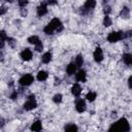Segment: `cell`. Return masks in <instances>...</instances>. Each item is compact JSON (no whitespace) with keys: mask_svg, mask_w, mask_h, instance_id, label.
<instances>
[{"mask_svg":"<svg viewBox=\"0 0 132 132\" xmlns=\"http://www.w3.org/2000/svg\"><path fill=\"white\" fill-rule=\"evenodd\" d=\"M130 35H131L130 31H129V32H123V31H118V32H116V31H113V32H110V33L108 34L107 40H108L109 42L113 43V42H118V41H120V40H122V39H124V38H126V37H129Z\"/></svg>","mask_w":132,"mask_h":132,"instance_id":"cell-1","label":"cell"},{"mask_svg":"<svg viewBox=\"0 0 132 132\" xmlns=\"http://www.w3.org/2000/svg\"><path fill=\"white\" fill-rule=\"evenodd\" d=\"M112 127H116V128H120L121 130H124V132H129L130 131V125H129V122L127 121V119L123 118L121 120H119L117 123H114L110 128Z\"/></svg>","mask_w":132,"mask_h":132,"instance_id":"cell-2","label":"cell"},{"mask_svg":"<svg viewBox=\"0 0 132 132\" xmlns=\"http://www.w3.org/2000/svg\"><path fill=\"white\" fill-rule=\"evenodd\" d=\"M37 107V102L35 100V96L34 95H30L28 97V100L24 103V109L26 110H32L34 108Z\"/></svg>","mask_w":132,"mask_h":132,"instance_id":"cell-3","label":"cell"},{"mask_svg":"<svg viewBox=\"0 0 132 132\" xmlns=\"http://www.w3.org/2000/svg\"><path fill=\"white\" fill-rule=\"evenodd\" d=\"M96 6V0H86L84 6L81 7V12L82 13H88L91 10H93Z\"/></svg>","mask_w":132,"mask_h":132,"instance_id":"cell-4","label":"cell"},{"mask_svg":"<svg viewBox=\"0 0 132 132\" xmlns=\"http://www.w3.org/2000/svg\"><path fill=\"white\" fill-rule=\"evenodd\" d=\"M33 81H34V77H33V75H31V74H25V75H23V76L19 79L20 85L23 86V87H28V86H30Z\"/></svg>","mask_w":132,"mask_h":132,"instance_id":"cell-5","label":"cell"},{"mask_svg":"<svg viewBox=\"0 0 132 132\" xmlns=\"http://www.w3.org/2000/svg\"><path fill=\"white\" fill-rule=\"evenodd\" d=\"M48 25L55 30V31H57V32H61L62 30H63V25H62V22L58 19V18H54L50 23H48Z\"/></svg>","mask_w":132,"mask_h":132,"instance_id":"cell-6","label":"cell"},{"mask_svg":"<svg viewBox=\"0 0 132 132\" xmlns=\"http://www.w3.org/2000/svg\"><path fill=\"white\" fill-rule=\"evenodd\" d=\"M86 107H87V105H86V101L84 99H80V98L76 99V101H75V109H76L77 112H80V113L84 112L86 110Z\"/></svg>","mask_w":132,"mask_h":132,"instance_id":"cell-7","label":"cell"},{"mask_svg":"<svg viewBox=\"0 0 132 132\" xmlns=\"http://www.w3.org/2000/svg\"><path fill=\"white\" fill-rule=\"evenodd\" d=\"M32 56H33V54H32L30 48H25L20 54V57L23 61H30L32 59Z\"/></svg>","mask_w":132,"mask_h":132,"instance_id":"cell-8","label":"cell"},{"mask_svg":"<svg viewBox=\"0 0 132 132\" xmlns=\"http://www.w3.org/2000/svg\"><path fill=\"white\" fill-rule=\"evenodd\" d=\"M93 57H94V60L97 62V63H100L102 62L104 56H103V52L101 50V47H96L95 51H94V54H93Z\"/></svg>","mask_w":132,"mask_h":132,"instance_id":"cell-9","label":"cell"},{"mask_svg":"<svg viewBox=\"0 0 132 132\" xmlns=\"http://www.w3.org/2000/svg\"><path fill=\"white\" fill-rule=\"evenodd\" d=\"M46 13H47V4H46V2H42L37 7V15L38 16H42V15H44Z\"/></svg>","mask_w":132,"mask_h":132,"instance_id":"cell-10","label":"cell"},{"mask_svg":"<svg viewBox=\"0 0 132 132\" xmlns=\"http://www.w3.org/2000/svg\"><path fill=\"white\" fill-rule=\"evenodd\" d=\"M71 93H72L73 96L78 97V96L81 94V87H80V85L77 84V82L73 84L72 87H71Z\"/></svg>","mask_w":132,"mask_h":132,"instance_id":"cell-11","label":"cell"},{"mask_svg":"<svg viewBox=\"0 0 132 132\" xmlns=\"http://www.w3.org/2000/svg\"><path fill=\"white\" fill-rule=\"evenodd\" d=\"M75 79L77 81H80V82H85L87 80V73L85 70H79L76 72L75 74Z\"/></svg>","mask_w":132,"mask_h":132,"instance_id":"cell-12","label":"cell"},{"mask_svg":"<svg viewBox=\"0 0 132 132\" xmlns=\"http://www.w3.org/2000/svg\"><path fill=\"white\" fill-rule=\"evenodd\" d=\"M52 58H53L52 53L46 52V53H44V54L42 55V57H41V62L44 63V64H47V63H50V62L52 61Z\"/></svg>","mask_w":132,"mask_h":132,"instance_id":"cell-13","label":"cell"},{"mask_svg":"<svg viewBox=\"0 0 132 132\" xmlns=\"http://www.w3.org/2000/svg\"><path fill=\"white\" fill-rule=\"evenodd\" d=\"M66 72H67L68 75H73L76 72V65L74 63L68 64V66L66 67Z\"/></svg>","mask_w":132,"mask_h":132,"instance_id":"cell-14","label":"cell"},{"mask_svg":"<svg viewBox=\"0 0 132 132\" xmlns=\"http://www.w3.org/2000/svg\"><path fill=\"white\" fill-rule=\"evenodd\" d=\"M47 77H48V74L44 70H40L37 73V80H39V81H44L47 79Z\"/></svg>","mask_w":132,"mask_h":132,"instance_id":"cell-15","label":"cell"},{"mask_svg":"<svg viewBox=\"0 0 132 132\" xmlns=\"http://www.w3.org/2000/svg\"><path fill=\"white\" fill-rule=\"evenodd\" d=\"M32 131H36V132H38V131H40L41 129H42V123H41V121H35L32 125H31V128H30Z\"/></svg>","mask_w":132,"mask_h":132,"instance_id":"cell-16","label":"cell"},{"mask_svg":"<svg viewBox=\"0 0 132 132\" xmlns=\"http://www.w3.org/2000/svg\"><path fill=\"white\" fill-rule=\"evenodd\" d=\"M122 60H123V62L126 64V65H128V66H130L131 64H132V56H131V54H124L123 56H122Z\"/></svg>","mask_w":132,"mask_h":132,"instance_id":"cell-17","label":"cell"},{"mask_svg":"<svg viewBox=\"0 0 132 132\" xmlns=\"http://www.w3.org/2000/svg\"><path fill=\"white\" fill-rule=\"evenodd\" d=\"M120 15H121V18H123V19H129V16H130V9H129V7L124 6V7L122 8L121 12H120Z\"/></svg>","mask_w":132,"mask_h":132,"instance_id":"cell-18","label":"cell"},{"mask_svg":"<svg viewBox=\"0 0 132 132\" xmlns=\"http://www.w3.org/2000/svg\"><path fill=\"white\" fill-rule=\"evenodd\" d=\"M96 97H97V94H96L95 92H93V91L88 92L87 95H86V99H87L88 101H90V102H93V101L96 99Z\"/></svg>","mask_w":132,"mask_h":132,"instance_id":"cell-19","label":"cell"},{"mask_svg":"<svg viewBox=\"0 0 132 132\" xmlns=\"http://www.w3.org/2000/svg\"><path fill=\"white\" fill-rule=\"evenodd\" d=\"M74 64L76 65V67H81L82 64H84V58L81 55H77L75 57V60H74Z\"/></svg>","mask_w":132,"mask_h":132,"instance_id":"cell-20","label":"cell"},{"mask_svg":"<svg viewBox=\"0 0 132 132\" xmlns=\"http://www.w3.org/2000/svg\"><path fill=\"white\" fill-rule=\"evenodd\" d=\"M43 32H44L46 35H53V34H54V32H55V30H54V29H53V28L47 24V25L43 28Z\"/></svg>","mask_w":132,"mask_h":132,"instance_id":"cell-21","label":"cell"},{"mask_svg":"<svg viewBox=\"0 0 132 132\" xmlns=\"http://www.w3.org/2000/svg\"><path fill=\"white\" fill-rule=\"evenodd\" d=\"M39 40H40V39H39V37H38V36H36V35H32V36H30V37L28 38V42H29V43H31V44H36Z\"/></svg>","mask_w":132,"mask_h":132,"instance_id":"cell-22","label":"cell"},{"mask_svg":"<svg viewBox=\"0 0 132 132\" xmlns=\"http://www.w3.org/2000/svg\"><path fill=\"white\" fill-rule=\"evenodd\" d=\"M111 24H112V21H111L110 16L105 15L104 19H103V26H104V27H109Z\"/></svg>","mask_w":132,"mask_h":132,"instance_id":"cell-23","label":"cell"},{"mask_svg":"<svg viewBox=\"0 0 132 132\" xmlns=\"http://www.w3.org/2000/svg\"><path fill=\"white\" fill-rule=\"evenodd\" d=\"M64 129H65L66 131H76V130H77V127H76V125H74V124H68V125L65 126Z\"/></svg>","mask_w":132,"mask_h":132,"instance_id":"cell-24","label":"cell"},{"mask_svg":"<svg viewBox=\"0 0 132 132\" xmlns=\"http://www.w3.org/2000/svg\"><path fill=\"white\" fill-rule=\"evenodd\" d=\"M6 41L8 42V45H9L10 47H14V46H15V44H16L15 39H14V38H12V37H7Z\"/></svg>","mask_w":132,"mask_h":132,"instance_id":"cell-25","label":"cell"},{"mask_svg":"<svg viewBox=\"0 0 132 132\" xmlns=\"http://www.w3.org/2000/svg\"><path fill=\"white\" fill-rule=\"evenodd\" d=\"M62 99H63V97H62L61 94H56V95L53 97V101H54L55 103H61V102H62Z\"/></svg>","mask_w":132,"mask_h":132,"instance_id":"cell-26","label":"cell"},{"mask_svg":"<svg viewBox=\"0 0 132 132\" xmlns=\"http://www.w3.org/2000/svg\"><path fill=\"white\" fill-rule=\"evenodd\" d=\"M34 46H35V51L36 52H42V50H43V44H42V42L40 40L36 44H34Z\"/></svg>","mask_w":132,"mask_h":132,"instance_id":"cell-27","label":"cell"},{"mask_svg":"<svg viewBox=\"0 0 132 132\" xmlns=\"http://www.w3.org/2000/svg\"><path fill=\"white\" fill-rule=\"evenodd\" d=\"M18 4H19L20 7L25 8L27 6V4H28V0H18Z\"/></svg>","mask_w":132,"mask_h":132,"instance_id":"cell-28","label":"cell"},{"mask_svg":"<svg viewBox=\"0 0 132 132\" xmlns=\"http://www.w3.org/2000/svg\"><path fill=\"white\" fill-rule=\"evenodd\" d=\"M110 11H111V7L109 5H105L103 8V12L105 13V15H108L110 13Z\"/></svg>","mask_w":132,"mask_h":132,"instance_id":"cell-29","label":"cell"},{"mask_svg":"<svg viewBox=\"0 0 132 132\" xmlns=\"http://www.w3.org/2000/svg\"><path fill=\"white\" fill-rule=\"evenodd\" d=\"M0 38L3 39V40H6L7 39V34L4 30H0Z\"/></svg>","mask_w":132,"mask_h":132,"instance_id":"cell-30","label":"cell"},{"mask_svg":"<svg viewBox=\"0 0 132 132\" xmlns=\"http://www.w3.org/2000/svg\"><path fill=\"white\" fill-rule=\"evenodd\" d=\"M16 97H18V92H16V91H12V92L10 93V95H9V98L12 99V100H15Z\"/></svg>","mask_w":132,"mask_h":132,"instance_id":"cell-31","label":"cell"},{"mask_svg":"<svg viewBox=\"0 0 132 132\" xmlns=\"http://www.w3.org/2000/svg\"><path fill=\"white\" fill-rule=\"evenodd\" d=\"M6 12H7V8H6L5 6H1V7H0V15L5 14Z\"/></svg>","mask_w":132,"mask_h":132,"instance_id":"cell-32","label":"cell"},{"mask_svg":"<svg viewBox=\"0 0 132 132\" xmlns=\"http://www.w3.org/2000/svg\"><path fill=\"white\" fill-rule=\"evenodd\" d=\"M58 3V0H47L46 1V4L48 5H56Z\"/></svg>","mask_w":132,"mask_h":132,"instance_id":"cell-33","label":"cell"},{"mask_svg":"<svg viewBox=\"0 0 132 132\" xmlns=\"http://www.w3.org/2000/svg\"><path fill=\"white\" fill-rule=\"evenodd\" d=\"M128 86H129V89L132 88V76H129L128 78Z\"/></svg>","mask_w":132,"mask_h":132,"instance_id":"cell-34","label":"cell"},{"mask_svg":"<svg viewBox=\"0 0 132 132\" xmlns=\"http://www.w3.org/2000/svg\"><path fill=\"white\" fill-rule=\"evenodd\" d=\"M4 45H5V40H3V39H1V38H0V50H1V48H3V47H4Z\"/></svg>","mask_w":132,"mask_h":132,"instance_id":"cell-35","label":"cell"},{"mask_svg":"<svg viewBox=\"0 0 132 132\" xmlns=\"http://www.w3.org/2000/svg\"><path fill=\"white\" fill-rule=\"evenodd\" d=\"M21 13H22V15H26V14H27V11H26L24 8H22V11H21Z\"/></svg>","mask_w":132,"mask_h":132,"instance_id":"cell-36","label":"cell"},{"mask_svg":"<svg viewBox=\"0 0 132 132\" xmlns=\"http://www.w3.org/2000/svg\"><path fill=\"white\" fill-rule=\"evenodd\" d=\"M2 60H3V53L0 50V61H2Z\"/></svg>","mask_w":132,"mask_h":132,"instance_id":"cell-37","label":"cell"},{"mask_svg":"<svg viewBox=\"0 0 132 132\" xmlns=\"http://www.w3.org/2000/svg\"><path fill=\"white\" fill-rule=\"evenodd\" d=\"M5 1H7V2H9V3H12V2H13V0H5Z\"/></svg>","mask_w":132,"mask_h":132,"instance_id":"cell-38","label":"cell"}]
</instances>
